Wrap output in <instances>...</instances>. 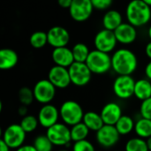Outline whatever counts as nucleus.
Returning a JSON list of instances; mask_svg holds the SVG:
<instances>
[{"mask_svg": "<svg viewBox=\"0 0 151 151\" xmlns=\"http://www.w3.org/2000/svg\"><path fill=\"white\" fill-rule=\"evenodd\" d=\"M138 66L136 55L128 49L117 50L111 56V68L119 75H131Z\"/></svg>", "mask_w": 151, "mask_h": 151, "instance_id": "obj_1", "label": "nucleus"}, {"mask_svg": "<svg viewBox=\"0 0 151 151\" xmlns=\"http://www.w3.org/2000/svg\"><path fill=\"white\" fill-rule=\"evenodd\" d=\"M127 22L138 27L149 23L151 19V8L144 0H134L130 2L126 10Z\"/></svg>", "mask_w": 151, "mask_h": 151, "instance_id": "obj_2", "label": "nucleus"}, {"mask_svg": "<svg viewBox=\"0 0 151 151\" xmlns=\"http://www.w3.org/2000/svg\"><path fill=\"white\" fill-rule=\"evenodd\" d=\"M59 114L64 124L72 127L82 122L85 113L79 103L73 100H67L61 104Z\"/></svg>", "mask_w": 151, "mask_h": 151, "instance_id": "obj_3", "label": "nucleus"}, {"mask_svg": "<svg viewBox=\"0 0 151 151\" xmlns=\"http://www.w3.org/2000/svg\"><path fill=\"white\" fill-rule=\"evenodd\" d=\"M86 65L92 73L104 74L111 68V57L108 53L94 50L90 51Z\"/></svg>", "mask_w": 151, "mask_h": 151, "instance_id": "obj_4", "label": "nucleus"}, {"mask_svg": "<svg viewBox=\"0 0 151 151\" xmlns=\"http://www.w3.org/2000/svg\"><path fill=\"white\" fill-rule=\"evenodd\" d=\"M46 135L54 146H68L72 141L71 129L64 123H58L48 128Z\"/></svg>", "mask_w": 151, "mask_h": 151, "instance_id": "obj_5", "label": "nucleus"}, {"mask_svg": "<svg viewBox=\"0 0 151 151\" xmlns=\"http://www.w3.org/2000/svg\"><path fill=\"white\" fill-rule=\"evenodd\" d=\"M26 132L19 124H12L7 127L2 134V140L10 149L18 150L24 145L26 140Z\"/></svg>", "mask_w": 151, "mask_h": 151, "instance_id": "obj_6", "label": "nucleus"}, {"mask_svg": "<svg viewBox=\"0 0 151 151\" xmlns=\"http://www.w3.org/2000/svg\"><path fill=\"white\" fill-rule=\"evenodd\" d=\"M135 82L131 75H119L113 82V92L120 99H128L134 96Z\"/></svg>", "mask_w": 151, "mask_h": 151, "instance_id": "obj_7", "label": "nucleus"}, {"mask_svg": "<svg viewBox=\"0 0 151 151\" xmlns=\"http://www.w3.org/2000/svg\"><path fill=\"white\" fill-rule=\"evenodd\" d=\"M69 74L72 84L76 87H84L88 85L92 78V73L86 63L74 62L69 68Z\"/></svg>", "mask_w": 151, "mask_h": 151, "instance_id": "obj_8", "label": "nucleus"}, {"mask_svg": "<svg viewBox=\"0 0 151 151\" xmlns=\"http://www.w3.org/2000/svg\"><path fill=\"white\" fill-rule=\"evenodd\" d=\"M33 92L35 99L38 103L45 105L49 104L54 99L56 96V88L48 79H43L35 83Z\"/></svg>", "mask_w": 151, "mask_h": 151, "instance_id": "obj_9", "label": "nucleus"}, {"mask_svg": "<svg viewBox=\"0 0 151 151\" xmlns=\"http://www.w3.org/2000/svg\"><path fill=\"white\" fill-rule=\"evenodd\" d=\"M94 6L91 0H73L69 8L71 18L77 22L86 21L93 13Z\"/></svg>", "mask_w": 151, "mask_h": 151, "instance_id": "obj_10", "label": "nucleus"}, {"mask_svg": "<svg viewBox=\"0 0 151 151\" xmlns=\"http://www.w3.org/2000/svg\"><path fill=\"white\" fill-rule=\"evenodd\" d=\"M117 42L118 41L116 39L114 32L104 28L97 32L94 38L96 50L108 54L115 49Z\"/></svg>", "mask_w": 151, "mask_h": 151, "instance_id": "obj_11", "label": "nucleus"}, {"mask_svg": "<svg viewBox=\"0 0 151 151\" xmlns=\"http://www.w3.org/2000/svg\"><path fill=\"white\" fill-rule=\"evenodd\" d=\"M120 138V134L114 126L104 125L98 132L96 133L97 143L104 148H111L115 146Z\"/></svg>", "mask_w": 151, "mask_h": 151, "instance_id": "obj_12", "label": "nucleus"}, {"mask_svg": "<svg viewBox=\"0 0 151 151\" xmlns=\"http://www.w3.org/2000/svg\"><path fill=\"white\" fill-rule=\"evenodd\" d=\"M48 43L54 49L66 47L70 42V33L68 30L61 26H55L47 32Z\"/></svg>", "mask_w": 151, "mask_h": 151, "instance_id": "obj_13", "label": "nucleus"}, {"mask_svg": "<svg viewBox=\"0 0 151 151\" xmlns=\"http://www.w3.org/2000/svg\"><path fill=\"white\" fill-rule=\"evenodd\" d=\"M60 117L59 110L53 104H45L40 109L38 112V121L39 124L44 128H50L52 126L58 123V119Z\"/></svg>", "mask_w": 151, "mask_h": 151, "instance_id": "obj_14", "label": "nucleus"}, {"mask_svg": "<svg viewBox=\"0 0 151 151\" xmlns=\"http://www.w3.org/2000/svg\"><path fill=\"white\" fill-rule=\"evenodd\" d=\"M48 80L54 85L56 88H66L72 82L68 68L54 65L48 73Z\"/></svg>", "mask_w": 151, "mask_h": 151, "instance_id": "obj_15", "label": "nucleus"}, {"mask_svg": "<svg viewBox=\"0 0 151 151\" xmlns=\"http://www.w3.org/2000/svg\"><path fill=\"white\" fill-rule=\"evenodd\" d=\"M100 115L103 119L104 125L114 127L117 124V122L120 119V118L123 116L121 107L114 102L106 104L103 107Z\"/></svg>", "mask_w": 151, "mask_h": 151, "instance_id": "obj_16", "label": "nucleus"}, {"mask_svg": "<svg viewBox=\"0 0 151 151\" xmlns=\"http://www.w3.org/2000/svg\"><path fill=\"white\" fill-rule=\"evenodd\" d=\"M116 39L118 42L122 44H131L134 42L137 38L136 27L129 24L128 22H123L115 31Z\"/></svg>", "mask_w": 151, "mask_h": 151, "instance_id": "obj_17", "label": "nucleus"}, {"mask_svg": "<svg viewBox=\"0 0 151 151\" xmlns=\"http://www.w3.org/2000/svg\"><path fill=\"white\" fill-rule=\"evenodd\" d=\"M51 58L53 62L55 63V65L65 68H69L74 63L72 49H69L67 47L54 49L51 53Z\"/></svg>", "mask_w": 151, "mask_h": 151, "instance_id": "obj_18", "label": "nucleus"}, {"mask_svg": "<svg viewBox=\"0 0 151 151\" xmlns=\"http://www.w3.org/2000/svg\"><path fill=\"white\" fill-rule=\"evenodd\" d=\"M102 22L104 29L114 32L123 23L122 15L117 10H109L104 15Z\"/></svg>", "mask_w": 151, "mask_h": 151, "instance_id": "obj_19", "label": "nucleus"}, {"mask_svg": "<svg viewBox=\"0 0 151 151\" xmlns=\"http://www.w3.org/2000/svg\"><path fill=\"white\" fill-rule=\"evenodd\" d=\"M19 61L17 52L12 49H2L0 50V68L2 70H10L16 66Z\"/></svg>", "mask_w": 151, "mask_h": 151, "instance_id": "obj_20", "label": "nucleus"}, {"mask_svg": "<svg viewBox=\"0 0 151 151\" xmlns=\"http://www.w3.org/2000/svg\"><path fill=\"white\" fill-rule=\"evenodd\" d=\"M134 96L142 102L150 98L151 81L147 78L136 81L134 86Z\"/></svg>", "mask_w": 151, "mask_h": 151, "instance_id": "obj_21", "label": "nucleus"}, {"mask_svg": "<svg viewBox=\"0 0 151 151\" xmlns=\"http://www.w3.org/2000/svg\"><path fill=\"white\" fill-rule=\"evenodd\" d=\"M82 122L87 126L89 131H94L96 133L98 132L104 126L100 113H97L96 111L85 112Z\"/></svg>", "mask_w": 151, "mask_h": 151, "instance_id": "obj_22", "label": "nucleus"}, {"mask_svg": "<svg viewBox=\"0 0 151 151\" xmlns=\"http://www.w3.org/2000/svg\"><path fill=\"white\" fill-rule=\"evenodd\" d=\"M134 132L138 137L142 139H149L151 137V120L141 118L135 122Z\"/></svg>", "mask_w": 151, "mask_h": 151, "instance_id": "obj_23", "label": "nucleus"}, {"mask_svg": "<svg viewBox=\"0 0 151 151\" xmlns=\"http://www.w3.org/2000/svg\"><path fill=\"white\" fill-rule=\"evenodd\" d=\"M134 126L135 123L130 116L123 115L115 125V127L120 135H127L134 130Z\"/></svg>", "mask_w": 151, "mask_h": 151, "instance_id": "obj_24", "label": "nucleus"}, {"mask_svg": "<svg viewBox=\"0 0 151 151\" xmlns=\"http://www.w3.org/2000/svg\"><path fill=\"white\" fill-rule=\"evenodd\" d=\"M72 52L73 55L74 62L78 63H86L90 54L88 47L83 42H77L74 44L72 48Z\"/></svg>", "mask_w": 151, "mask_h": 151, "instance_id": "obj_25", "label": "nucleus"}, {"mask_svg": "<svg viewBox=\"0 0 151 151\" xmlns=\"http://www.w3.org/2000/svg\"><path fill=\"white\" fill-rule=\"evenodd\" d=\"M70 129H71L72 142H73L87 140V137L88 136V134H89V129L87 127V126L83 122H81L72 127Z\"/></svg>", "mask_w": 151, "mask_h": 151, "instance_id": "obj_26", "label": "nucleus"}, {"mask_svg": "<svg viewBox=\"0 0 151 151\" xmlns=\"http://www.w3.org/2000/svg\"><path fill=\"white\" fill-rule=\"evenodd\" d=\"M126 151H150L147 142L140 137H134L127 141L125 146Z\"/></svg>", "mask_w": 151, "mask_h": 151, "instance_id": "obj_27", "label": "nucleus"}, {"mask_svg": "<svg viewBox=\"0 0 151 151\" xmlns=\"http://www.w3.org/2000/svg\"><path fill=\"white\" fill-rule=\"evenodd\" d=\"M29 42H30L31 46L35 49L43 48L48 43L47 33H45L43 31L34 32L29 38Z\"/></svg>", "mask_w": 151, "mask_h": 151, "instance_id": "obj_28", "label": "nucleus"}, {"mask_svg": "<svg viewBox=\"0 0 151 151\" xmlns=\"http://www.w3.org/2000/svg\"><path fill=\"white\" fill-rule=\"evenodd\" d=\"M33 146L36 151H52L54 145L46 134H41L35 138Z\"/></svg>", "mask_w": 151, "mask_h": 151, "instance_id": "obj_29", "label": "nucleus"}, {"mask_svg": "<svg viewBox=\"0 0 151 151\" xmlns=\"http://www.w3.org/2000/svg\"><path fill=\"white\" fill-rule=\"evenodd\" d=\"M19 125L26 133H32L37 128L38 125H40V124H39L37 118H35L33 115L28 114L26 117L22 118Z\"/></svg>", "mask_w": 151, "mask_h": 151, "instance_id": "obj_30", "label": "nucleus"}, {"mask_svg": "<svg viewBox=\"0 0 151 151\" xmlns=\"http://www.w3.org/2000/svg\"><path fill=\"white\" fill-rule=\"evenodd\" d=\"M18 97H19V101L21 104V105H25V106L30 105L35 99L33 89H31L27 87L21 88L19 90Z\"/></svg>", "mask_w": 151, "mask_h": 151, "instance_id": "obj_31", "label": "nucleus"}, {"mask_svg": "<svg viewBox=\"0 0 151 151\" xmlns=\"http://www.w3.org/2000/svg\"><path fill=\"white\" fill-rule=\"evenodd\" d=\"M73 151H96L94 145L88 140L74 142L73 145Z\"/></svg>", "mask_w": 151, "mask_h": 151, "instance_id": "obj_32", "label": "nucleus"}, {"mask_svg": "<svg viewBox=\"0 0 151 151\" xmlns=\"http://www.w3.org/2000/svg\"><path fill=\"white\" fill-rule=\"evenodd\" d=\"M140 114L142 118L151 120V97L142 102L140 107Z\"/></svg>", "mask_w": 151, "mask_h": 151, "instance_id": "obj_33", "label": "nucleus"}, {"mask_svg": "<svg viewBox=\"0 0 151 151\" xmlns=\"http://www.w3.org/2000/svg\"><path fill=\"white\" fill-rule=\"evenodd\" d=\"M91 2L94 9L97 10H106L112 4L111 0H91Z\"/></svg>", "mask_w": 151, "mask_h": 151, "instance_id": "obj_34", "label": "nucleus"}, {"mask_svg": "<svg viewBox=\"0 0 151 151\" xmlns=\"http://www.w3.org/2000/svg\"><path fill=\"white\" fill-rule=\"evenodd\" d=\"M73 0H59L58 1V4L60 5V7L65 8V9H69L72 5Z\"/></svg>", "mask_w": 151, "mask_h": 151, "instance_id": "obj_35", "label": "nucleus"}, {"mask_svg": "<svg viewBox=\"0 0 151 151\" xmlns=\"http://www.w3.org/2000/svg\"><path fill=\"white\" fill-rule=\"evenodd\" d=\"M18 113H19V115L22 116L23 118L26 117L27 115H28L27 114V106H25V105L19 106L18 109Z\"/></svg>", "mask_w": 151, "mask_h": 151, "instance_id": "obj_36", "label": "nucleus"}, {"mask_svg": "<svg viewBox=\"0 0 151 151\" xmlns=\"http://www.w3.org/2000/svg\"><path fill=\"white\" fill-rule=\"evenodd\" d=\"M15 151H36L33 145H23Z\"/></svg>", "mask_w": 151, "mask_h": 151, "instance_id": "obj_37", "label": "nucleus"}, {"mask_svg": "<svg viewBox=\"0 0 151 151\" xmlns=\"http://www.w3.org/2000/svg\"><path fill=\"white\" fill-rule=\"evenodd\" d=\"M145 75L148 80L151 81V60L145 66Z\"/></svg>", "mask_w": 151, "mask_h": 151, "instance_id": "obj_38", "label": "nucleus"}, {"mask_svg": "<svg viewBox=\"0 0 151 151\" xmlns=\"http://www.w3.org/2000/svg\"><path fill=\"white\" fill-rule=\"evenodd\" d=\"M145 54H146V56L151 60V41L146 44V47H145Z\"/></svg>", "mask_w": 151, "mask_h": 151, "instance_id": "obj_39", "label": "nucleus"}, {"mask_svg": "<svg viewBox=\"0 0 151 151\" xmlns=\"http://www.w3.org/2000/svg\"><path fill=\"white\" fill-rule=\"evenodd\" d=\"M10 148L9 146L1 139L0 140V151H10Z\"/></svg>", "mask_w": 151, "mask_h": 151, "instance_id": "obj_40", "label": "nucleus"}, {"mask_svg": "<svg viewBox=\"0 0 151 151\" xmlns=\"http://www.w3.org/2000/svg\"><path fill=\"white\" fill-rule=\"evenodd\" d=\"M147 145H148V148H149V150L151 151V137H150L149 139H147Z\"/></svg>", "mask_w": 151, "mask_h": 151, "instance_id": "obj_41", "label": "nucleus"}, {"mask_svg": "<svg viewBox=\"0 0 151 151\" xmlns=\"http://www.w3.org/2000/svg\"><path fill=\"white\" fill-rule=\"evenodd\" d=\"M148 35H149L150 39L151 40V26L149 27V30H148Z\"/></svg>", "mask_w": 151, "mask_h": 151, "instance_id": "obj_42", "label": "nucleus"}, {"mask_svg": "<svg viewBox=\"0 0 151 151\" xmlns=\"http://www.w3.org/2000/svg\"><path fill=\"white\" fill-rule=\"evenodd\" d=\"M144 2L151 8V0H144Z\"/></svg>", "mask_w": 151, "mask_h": 151, "instance_id": "obj_43", "label": "nucleus"}, {"mask_svg": "<svg viewBox=\"0 0 151 151\" xmlns=\"http://www.w3.org/2000/svg\"><path fill=\"white\" fill-rule=\"evenodd\" d=\"M58 151H69V150H58Z\"/></svg>", "mask_w": 151, "mask_h": 151, "instance_id": "obj_44", "label": "nucleus"}, {"mask_svg": "<svg viewBox=\"0 0 151 151\" xmlns=\"http://www.w3.org/2000/svg\"><path fill=\"white\" fill-rule=\"evenodd\" d=\"M96 151H100V150H96Z\"/></svg>", "mask_w": 151, "mask_h": 151, "instance_id": "obj_45", "label": "nucleus"}, {"mask_svg": "<svg viewBox=\"0 0 151 151\" xmlns=\"http://www.w3.org/2000/svg\"><path fill=\"white\" fill-rule=\"evenodd\" d=\"M116 151H117V150H116Z\"/></svg>", "mask_w": 151, "mask_h": 151, "instance_id": "obj_46", "label": "nucleus"}]
</instances>
